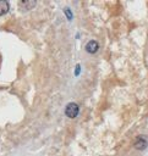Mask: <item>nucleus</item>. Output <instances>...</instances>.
I'll list each match as a JSON object with an SVG mask.
<instances>
[{
    "label": "nucleus",
    "instance_id": "1",
    "mask_svg": "<svg viewBox=\"0 0 148 156\" xmlns=\"http://www.w3.org/2000/svg\"><path fill=\"white\" fill-rule=\"evenodd\" d=\"M78 112H80V107H78V105H77L76 102H70V104H67L66 107H65V115H66L68 118H75V117H77Z\"/></svg>",
    "mask_w": 148,
    "mask_h": 156
},
{
    "label": "nucleus",
    "instance_id": "2",
    "mask_svg": "<svg viewBox=\"0 0 148 156\" xmlns=\"http://www.w3.org/2000/svg\"><path fill=\"white\" fill-rule=\"evenodd\" d=\"M147 145H148L147 139H146V138H143L142 135H139V136H137V138L135 139V143H133L135 149H137V150L142 151V150H144V149L147 147Z\"/></svg>",
    "mask_w": 148,
    "mask_h": 156
},
{
    "label": "nucleus",
    "instance_id": "3",
    "mask_svg": "<svg viewBox=\"0 0 148 156\" xmlns=\"http://www.w3.org/2000/svg\"><path fill=\"white\" fill-rule=\"evenodd\" d=\"M99 50V44L95 41V40H91L87 43L86 45V51L89 52V54H95L97 51Z\"/></svg>",
    "mask_w": 148,
    "mask_h": 156
},
{
    "label": "nucleus",
    "instance_id": "4",
    "mask_svg": "<svg viewBox=\"0 0 148 156\" xmlns=\"http://www.w3.org/2000/svg\"><path fill=\"white\" fill-rule=\"evenodd\" d=\"M9 9H10L9 2H7L6 0H0V16H2V15H5V13H7Z\"/></svg>",
    "mask_w": 148,
    "mask_h": 156
},
{
    "label": "nucleus",
    "instance_id": "5",
    "mask_svg": "<svg viewBox=\"0 0 148 156\" xmlns=\"http://www.w3.org/2000/svg\"><path fill=\"white\" fill-rule=\"evenodd\" d=\"M18 4L21 6H23L26 10H29V9H33V6L35 5V1L34 0H23V1H20Z\"/></svg>",
    "mask_w": 148,
    "mask_h": 156
},
{
    "label": "nucleus",
    "instance_id": "6",
    "mask_svg": "<svg viewBox=\"0 0 148 156\" xmlns=\"http://www.w3.org/2000/svg\"><path fill=\"white\" fill-rule=\"evenodd\" d=\"M65 13L68 16V20H71L72 18V15H71V11L68 10V9H65Z\"/></svg>",
    "mask_w": 148,
    "mask_h": 156
}]
</instances>
